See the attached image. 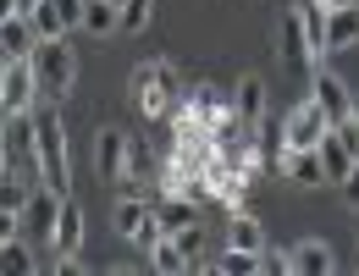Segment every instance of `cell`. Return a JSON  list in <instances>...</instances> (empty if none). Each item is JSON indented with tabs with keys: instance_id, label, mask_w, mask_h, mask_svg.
Here are the masks:
<instances>
[{
	"instance_id": "cell-24",
	"label": "cell",
	"mask_w": 359,
	"mask_h": 276,
	"mask_svg": "<svg viewBox=\"0 0 359 276\" xmlns=\"http://www.w3.org/2000/svg\"><path fill=\"white\" fill-rule=\"evenodd\" d=\"M28 22H34V34H39V39H61V34H67V22H61V11H55L50 0H39V6L28 11Z\"/></svg>"
},
{
	"instance_id": "cell-16",
	"label": "cell",
	"mask_w": 359,
	"mask_h": 276,
	"mask_svg": "<svg viewBox=\"0 0 359 276\" xmlns=\"http://www.w3.org/2000/svg\"><path fill=\"white\" fill-rule=\"evenodd\" d=\"M34 45H39V34H34V22H28V17L0 22V55H6V61H28Z\"/></svg>"
},
{
	"instance_id": "cell-33",
	"label": "cell",
	"mask_w": 359,
	"mask_h": 276,
	"mask_svg": "<svg viewBox=\"0 0 359 276\" xmlns=\"http://www.w3.org/2000/svg\"><path fill=\"white\" fill-rule=\"evenodd\" d=\"M337 188L348 193V205H359V166H354V172H348V177H343V183H337Z\"/></svg>"
},
{
	"instance_id": "cell-10",
	"label": "cell",
	"mask_w": 359,
	"mask_h": 276,
	"mask_svg": "<svg viewBox=\"0 0 359 276\" xmlns=\"http://www.w3.org/2000/svg\"><path fill=\"white\" fill-rule=\"evenodd\" d=\"M271 172H282V177H293L299 188H320V183H326V166H320V149H282V155L271 160Z\"/></svg>"
},
{
	"instance_id": "cell-21",
	"label": "cell",
	"mask_w": 359,
	"mask_h": 276,
	"mask_svg": "<svg viewBox=\"0 0 359 276\" xmlns=\"http://www.w3.org/2000/svg\"><path fill=\"white\" fill-rule=\"evenodd\" d=\"M39 271V260H34V249L22 243V237H11V243H0V276H28Z\"/></svg>"
},
{
	"instance_id": "cell-1",
	"label": "cell",
	"mask_w": 359,
	"mask_h": 276,
	"mask_svg": "<svg viewBox=\"0 0 359 276\" xmlns=\"http://www.w3.org/2000/svg\"><path fill=\"white\" fill-rule=\"evenodd\" d=\"M128 94H133V105L149 116V122H166V116H172V105L182 99V78H177V67H172L166 55H155V61L133 67Z\"/></svg>"
},
{
	"instance_id": "cell-32",
	"label": "cell",
	"mask_w": 359,
	"mask_h": 276,
	"mask_svg": "<svg viewBox=\"0 0 359 276\" xmlns=\"http://www.w3.org/2000/svg\"><path fill=\"white\" fill-rule=\"evenodd\" d=\"M260 271L282 276V271H293V265H287V254H276V249H260Z\"/></svg>"
},
{
	"instance_id": "cell-29",
	"label": "cell",
	"mask_w": 359,
	"mask_h": 276,
	"mask_svg": "<svg viewBox=\"0 0 359 276\" xmlns=\"http://www.w3.org/2000/svg\"><path fill=\"white\" fill-rule=\"evenodd\" d=\"M172 237H177V249L188 254V260H194V254L205 249V232H199V221H194V227H182V232H172Z\"/></svg>"
},
{
	"instance_id": "cell-8",
	"label": "cell",
	"mask_w": 359,
	"mask_h": 276,
	"mask_svg": "<svg viewBox=\"0 0 359 276\" xmlns=\"http://www.w3.org/2000/svg\"><path fill=\"white\" fill-rule=\"evenodd\" d=\"M310 99L326 111V122H332V127H343V122H348V111H354V94L343 89V78H332V72H320V67H315V78H310Z\"/></svg>"
},
{
	"instance_id": "cell-28",
	"label": "cell",
	"mask_w": 359,
	"mask_h": 276,
	"mask_svg": "<svg viewBox=\"0 0 359 276\" xmlns=\"http://www.w3.org/2000/svg\"><path fill=\"white\" fill-rule=\"evenodd\" d=\"M50 6L61 11V22H67V34H72V28H83V6H89V0H50Z\"/></svg>"
},
{
	"instance_id": "cell-34",
	"label": "cell",
	"mask_w": 359,
	"mask_h": 276,
	"mask_svg": "<svg viewBox=\"0 0 359 276\" xmlns=\"http://www.w3.org/2000/svg\"><path fill=\"white\" fill-rule=\"evenodd\" d=\"M11 17H22V6L17 0H0V22H11Z\"/></svg>"
},
{
	"instance_id": "cell-6",
	"label": "cell",
	"mask_w": 359,
	"mask_h": 276,
	"mask_svg": "<svg viewBox=\"0 0 359 276\" xmlns=\"http://www.w3.org/2000/svg\"><path fill=\"white\" fill-rule=\"evenodd\" d=\"M94 172H100L105 183H116L122 172H133V138L116 133V127H105V133L94 138Z\"/></svg>"
},
{
	"instance_id": "cell-3",
	"label": "cell",
	"mask_w": 359,
	"mask_h": 276,
	"mask_svg": "<svg viewBox=\"0 0 359 276\" xmlns=\"http://www.w3.org/2000/svg\"><path fill=\"white\" fill-rule=\"evenodd\" d=\"M28 61H34L39 89H45L50 99H67V94H72V83H78V55H72V45H67V39H39Z\"/></svg>"
},
{
	"instance_id": "cell-36",
	"label": "cell",
	"mask_w": 359,
	"mask_h": 276,
	"mask_svg": "<svg viewBox=\"0 0 359 276\" xmlns=\"http://www.w3.org/2000/svg\"><path fill=\"white\" fill-rule=\"evenodd\" d=\"M116 6H122V0H116Z\"/></svg>"
},
{
	"instance_id": "cell-15",
	"label": "cell",
	"mask_w": 359,
	"mask_h": 276,
	"mask_svg": "<svg viewBox=\"0 0 359 276\" xmlns=\"http://www.w3.org/2000/svg\"><path fill=\"white\" fill-rule=\"evenodd\" d=\"M348 45H359V0L326 11V50H348Z\"/></svg>"
},
{
	"instance_id": "cell-14",
	"label": "cell",
	"mask_w": 359,
	"mask_h": 276,
	"mask_svg": "<svg viewBox=\"0 0 359 276\" xmlns=\"http://www.w3.org/2000/svg\"><path fill=\"white\" fill-rule=\"evenodd\" d=\"M315 149H320V166H326V183H343V177H348V172L359 166V155L348 149V144H343V133H337V127H332V133L320 138Z\"/></svg>"
},
{
	"instance_id": "cell-26",
	"label": "cell",
	"mask_w": 359,
	"mask_h": 276,
	"mask_svg": "<svg viewBox=\"0 0 359 276\" xmlns=\"http://www.w3.org/2000/svg\"><path fill=\"white\" fill-rule=\"evenodd\" d=\"M216 265H222V276H255V271H260V254H249V249H226Z\"/></svg>"
},
{
	"instance_id": "cell-17",
	"label": "cell",
	"mask_w": 359,
	"mask_h": 276,
	"mask_svg": "<svg viewBox=\"0 0 359 276\" xmlns=\"http://www.w3.org/2000/svg\"><path fill=\"white\" fill-rule=\"evenodd\" d=\"M232 111H238L249 127H260V122H266V83H260V78H243L238 94H232Z\"/></svg>"
},
{
	"instance_id": "cell-7",
	"label": "cell",
	"mask_w": 359,
	"mask_h": 276,
	"mask_svg": "<svg viewBox=\"0 0 359 276\" xmlns=\"http://www.w3.org/2000/svg\"><path fill=\"white\" fill-rule=\"evenodd\" d=\"M39 72H34V61H11V67H6V94H0V99H6V111H11V116H28V111H34V105H39Z\"/></svg>"
},
{
	"instance_id": "cell-4",
	"label": "cell",
	"mask_w": 359,
	"mask_h": 276,
	"mask_svg": "<svg viewBox=\"0 0 359 276\" xmlns=\"http://www.w3.org/2000/svg\"><path fill=\"white\" fill-rule=\"evenodd\" d=\"M326 133H332L326 111H320L315 99H299V105L287 111V122H282V149H315Z\"/></svg>"
},
{
	"instance_id": "cell-13",
	"label": "cell",
	"mask_w": 359,
	"mask_h": 276,
	"mask_svg": "<svg viewBox=\"0 0 359 276\" xmlns=\"http://www.w3.org/2000/svg\"><path fill=\"white\" fill-rule=\"evenodd\" d=\"M83 249V210L72 205V193L61 199V216H55V237H50V254H78Z\"/></svg>"
},
{
	"instance_id": "cell-5",
	"label": "cell",
	"mask_w": 359,
	"mask_h": 276,
	"mask_svg": "<svg viewBox=\"0 0 359 276\" xmlns=\"http://www.w3.org/2000/svg\"><path fill=\"white\" fill-rule=\"evenodd\" d=\"M61 199H67V193H55L50 183L34 188L28 205H22V232L39 237V243H50V237H55V216H61Z\"/></svg>"
},
{
	"instance_id": "cell-18",
	"label": "cell",
	"mask_w": 359,
	"mask_h": 276,
	"mask_svg": "<svg viewBox=\"0 0 359 276\" xmlns=\"http://www.w3.org/2000/svg\"><path fill=\"white\" fill-rule=\"evenodd\" d=\"M149 265H155L161 276H182V271H194V260H188V254L177 249V237H172V232L149 243Z\"/></svg>"
},
{
	"instance_id": "cell-23",
	"label": "cell",
	"mask_w": 359,
	"mask_h": 276,
	"mask_svg": "<svg viewBox=\"0 0 359 276\" xmlns=\"http://www.w3.org/2000/svg\"><path fill=\"white\" fill-rule=\"evenodd\" d=\"M149 17H155V0H122V22H116V34H144Z\"/></svg>"
},
{
	"instance_id": "cell-20",
	"label": "cell",
	"mask_w": 359,
	"mask_h": 276,
	"mask_svg": "<svg viewBox=\"0 0 359 276\" xmlns=\"http://www.w3.org/2000/svg\"><path fill=\"white\" fill-rule=\"evenodd\" d=\"M155 216H161V232H182V227H194V221H199V210H194V199H188V193H166V205H161Z\"/></svg>"
},
{
	"instance_id": "cell-22",
	"label": "cell",
	"mask_w": 359,
	"mask_h": 276,
	"mask_svg": "<svg viewBox=\"0 0 359 276\" xmlns=\"http://www.w3.org/2000/svg\"><path fill=\"white\" fill-rule=\"evenodd\" d=\"M149 216H155V210H149L144 199H122V205H116V237H128V243H133L138 227H144Z\"/></svg>"
},
{
	"instance_id": "cell-12",
	"label": "cell",
	"mask_w": 359,
	"mask_h": 276,
	"mask_svg": "<svg viewBox=\"0 0 359 276\" xmlns=\"http://www.w3.org/2000/svg\"><path fill=\"white\" fill-rule=\"evenodd\" d=\"M226 249H249V254L266 249V227L249 216V205H232L226 210Z\"/></svg>"
},
{
	"instance_id": "cell-27",
	"label": "cell",
	"mask_w": 359,
	"mask_h": 276,
	"mask_svg": "<svg viewBox=\"0 0 359 276\" xmlns=\"http://www.w3.org/2000/svg\"><path fill=\"white\" fill-rule=\"evenodd\" d=\"M0 205H6V210H22V205H28V188L17 183V172H0Z\"/></svg>"
},
{
	"instance_id": "cell-19",
	"label": "cell",
	"mask_w": 359,
	"mask_h": 276,
	"mask_svg": "<svg viewBox=\"0 0 359 276\" xmlns=\"http://www.w3.org/2000/svg\"><path fill=\"white\" fill-rule=\"evenodd\" d=\"M116 22H122V6H116V0H89V6H83V28H89L94 39H111Z\"/></svg>"
},
{
	"instance_id": "cell-31",
	"label": "cell",
	"mask_w": 359,
	"mask_h": 276,
	"mask_svg": "<svg viewBox=\"0 0 359 276\" xmlns=\"http://www.w3.org/2000/svg\"><path fill=\"white\" fill-rule=\"evenodd\" d=\"M337 133H343V144H348V149L359 155V99H354V111H348V122H343Z\"/></svg>"
},
{
	"instance_id": "cell-9",
	"label": "cell",
	"mask_w": 359,
	"mask_h": 276,
	"mask_svg": "<svg viewBox=\"0 0 359 276\" xmlns=\"http://www.w3.org/2000/svg\"><path fill=\"white\" fill-rule=\"evenodd\" d=\"M276 50H282V61H287L293 72H315V55H310V39H304V17H299V6H293V11L282 17Z\"/></svg>"
},
{
	"instance_id": "cell-11",
	"label": "cell",
	"mask_w": 359,
	"mask_h": 276,
	"mask_svg": "<svg viewBox=\"0 0 359 276\" xmlns=\"http://www.w3.org/2000/svg\"><path fill=\"white\" fill-rule=\"evenodd\" d=\"M287 265H293L299 276H332V271H337V254H332L326 237H304V243L287 249Z\"/></svg>"
},
{
	"instance_id": "cell-2",
	"label": "cell",
	"mask_w": 359,
	"mask_h": 276,
	"mask_svg": "<svg viewBox=\"0 0 359 276\" xmlns=\"http://www.w3.org/2000/svg\"><path fill=\"white\" fill-rule=\"evenodd\" d=\"M34 144H39V177L55 193H72V144H67V122L55 105L34 116Z\"/></svg>"
},
{
	"instance_id": "cell-35",
	"label": "cell",
	"mask_w": 359,
	"mask_h": 276,
	"mask_svg": "<svg viewBox=\"0 0 359 276\" xmlns=\"http://www.w3.org/2000/svg\"><path fill=\"white\" fill-rule=\"evenodd\" d=\"M320 6H326V11H332V6H354V0H320Z\"/></svg>"
},
{
	"instance_id": "cell-37",
	"label": "cell",
	"mask_w": 359,
	"mask_h": 276,
	"mask_svg": "<svg viewBox=\"0 0 359 276\" xmlns=\"http://www.w3.org/2000/svg\"><path fill=\"white\" fill-rule=\"evenodd\" d=\"M354 210H359V205H354Z\"/></svg>"
},
{
	"instance_id": "cell-25",
	"label": "cell",
	"mask_w": 359,
	"mask_h": 276,
	"mask_svg": "<svg viewBox=\"0 0 359 276\" xmlns=\"http://www.w3.org/2000/svg\"><path fill=\"white\" fill-rule=\"evenodd\" d=\"M188 99H194V111H199L205 122H216V116L226 111V94H222V89H210V83H199V89L188 94Z\"/></svg>"
},
{
	"instance_id": "cell-30",
	"label": "cell",
	"mask_w": 359,
	"mask_h": 276,
	"mask_svg": "<svg viewBox=\"0 0 359 276\" xmlns=\"http://www.w3.org/2000/svg\"><path fill=\"white\" fill-rule=\"evenodd\" d=\"M11 237H22V210H6L0 205V243H11Z\"/></svg>"
}]
</instances>
